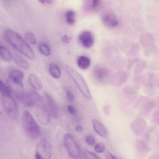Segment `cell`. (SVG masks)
<instances>
[{"mask_svg":"<svg viewBox=\"0 0 159 159\" xmlns=\"http://www.w3.org/2000/svg\"><path fill=\"white\" fill-rule=\"evenodd\" d=\"M146 126L145 120L141 118H137L132 123L131 127L134 133L138 135L141 134Z\"/></svg>","mask_w":159,"mask_h":159,"instance_id":"12","label":"cell"},{"mask_svg":"<svg viewBox=\"0 0 159 159\" xmlns=\"http://www.w3.org/2000/svg\"><path fill=\"white\" fill-rule=\"evenodd\" d=\"M0 91L1 94L11 95L12 94L10 86L7 83H5L1 80H0Z\"/></svg>","mask_w":159,"mask_h":159,"instance_id":"20","label":"cell"},{"mask_svg":"<svg viewBox=\"0 0 159 159\" xmlns=\"http://www.w3.org/2000/svg\"><path fill=\"white\" fill-rule=\"evenodd\" d=\"M0 53L1 57L4 60L7 61H11L12 56L9 50L3 46H0Z\"/></svg>","mask_w":159,"mask_h":159,"instance_id":"21","label":"cell"},{"mask_svg":"<svg viewBox=\"0 0 159 159\" xmlns=\"http://www.w3.org/2000/svg\"><path fill=\"white\" fill-rule=\"evenodd\" d=\"M152 121L154 123L159 125V111L153 113L152 116Z\"/></svg>","mask_w":159,"mask_h":159,"instance_id":"30","label":"cell"},{"mask_svg":"<svg viewBox=\"0 0 159 159\" xmlns=\"http://www.w3.org/2000/svg\"><path fill=\"white\" fill-rule=\"evenodd\" d=\"M79 39L83 46L87 48L92 47L94 42L93 34L88 31L82 32L79 35Z\"/></svg>","mask_w":159,"mask_h":159,"instance_id":"9","label":"cell"},{"mask_svg":"<svg viewBox=\"0 0 159 159\" xmlns=\"http://www.w3.org/2000/svg\"><path fill=\"white\" fill-rule=\"evenodd\" d=\"M155 106V102L153 100H149L141 109L143 113H148Z\"/></svg>","mask_w":159,"mask_h":159,"instance_id":"24","label":"cell"},{"mask_svg":"<svg viewBox=\"0 0 159 159\" xmlns=\"http://www.w3.org/2000/svg\"><path fill=\"white\" fill-rule=\"evenodd\" d=\"M26 39L32 44H35L37 41L36 37L32 32L28 31L25 34Z\"/></svg>","mask_w":159,"mask_h":159,"instance_id":"26","label":"cell"},{"mask_svg":"<svg viewBox=\"0 0 159 159\" xmlns=\"http://www.w3.org/2000/svg\"><path fill=\"white\" fill-rule=\"evenodd\" d=\"M13 57L15 63L19 66L25 69L29 68V64L27 61L19 54L15 53Z\"/></svg>","mask_w":159,"mask_h":159,"instance_id":"17","label":"cell"},{"mask_svg":"<svg viewBox=\"0 0 159 159\" xmlns=\"http://www.w3.org/2000/svg\"><path fill=\"white\" fill-rule=\"evenodd\" d=\"M3 34L6 40L19 51L30 59L35 58L33 49L19 34L9 29L5 30Z\"/></svg>","mask_w":159,"mask_h":159,"instance_id":"1","label":"cell"},{"mask_svg":"<svg viewBox=\"0 0 159 159\" xmlns=\"http://www.w3.org/2000/svg\"><path fill=\"white\" fill-rule=\"evenodd\" d=\"M102 20L104 24L110 27H116L119 23V20L116 16L110 13L104 15Z\"/></svg>","mask_w":159,"mask_h":159,"instance_id":"10","label":"cell"},{"mask_svg":"<svg viewBox=\"0 0 159 159\" xmlns=\"http://www.w3.org/2000/svg\"><path fill=\"white\" fill-rule=\"evenodd\" d=\"M45 96L52 115L54 118L58 117L59 111L56 102L52 97L48 93H46Z\"/></svg>","mask_w":159,"mask_h":159,"instance_id":"11","label":"cell"},{"mask_svg":"<svg viewBox=\"0 0 159 159\" xmlns=\"http://www.w3.org/2000/svg\"><path fill=\"white\" fill-rule=\"evenodd\" d=\"M106 159H117L109 151H106L105 153Z\"/></svg>","mask_w":159,"mask_h":159,"instance_id":"33","label":"cell"},{"mask_svg":"<svg viewBox=\"0 0 159 159\" xmlns=\"http://www.w3.org/2000/svg\"><path fill=\"white\" fill-rule=\"evenodd\" d=\"M92 125L94 130L98 134L103 137H107V131L102 124L97 120L94 119L92 120Z\"/></svg>","mask_w":159,"mask_h":159,"instance_id":"13","label":"cell"},{"mask_svg":"<svg viewBox=\"0 0 159 159\" xmlns=\"http://www.w3.org/2000/svg\"><path fill=\"white\" fill-rule=\"evenodd\" d=\"M16 98L28 107L37 106L43 102L41 96L33 90H30L26 92L23 91Z\"/></svg>","mask_w":159,"mask_h":159,"instance_id":"4","label":"cell"},{"mask_svg":"<svg viewBox=\"0 0 159 159\" xmlns=\"http://www.w3.org/2000/svg\"><path fill=\"white\" fill-rule=\"evenodd\" d=\"M85 140L87 144L91 146L94 145L95 143V138L91 135H88L85 136Z\"/></svg>","mask_w":159,"mask_h":159,"instance_id":"29","label":"cell"},{"mask_svg":"<svg viewBox=\"0 0 159 159\" xmlns=\"http://www.w3.org/2000/svg\"><path fill=\"white\" fill-rule=\"evenodd\" d=\"M85 159H99L98 157L93 153L86 151L84 152Z\"/></svg>","mask_w":159,"mask_h":159,"instance_id":"28","label":"cell"},{"mask_svg":"<svg viewBox=\"0 0 159 159\" xmlns=\"http://www.w3.org/2000/svg\"><path fill=\"white\" fill-rule=\"evenodd\" d=\"M1 100L4 109L9 116L15 119L17 116V105L11 95L1 94Z\"/></svg>","mask_w":159,"mask_h":159,"instance_id":"7","label":"cell"},{"mask_svg":"<svg viewBox=\"0 0 159 159\" xmlns=\"http://www.w3.org/2000/svg\"><path fill=\"white\" fill-rule=\"evenodd\" d=\"M24 75L21 70L16 69L11 71L9 75L8 80L16 84L22 83V80L24 78Z\"/></svg>","mask_w":159,"mask_h":159,"instance_id":"14","label":"cell"},{"mask_svg":"<svg viewBox=\"0 0 159 159\" xmlns=\"http://www.w3.org/2000/svg\"><path fill=\"white\" fill-rule=\"evenodd\" d=\"M39 50L40 53L45 56L49 55L50 52V50L48 46L45 43H42L39 46Z\"/></svg>","mask_w":159,"mask_h":159,"instance_id":"25","label":"cell"},{"mask_svg":"<svg viewBox=\"0 0 159 159\" xmlns=\"http://www.w3.org/2000/svg\"><path fill=\"white\" fill-rule=\"evenodd\" d=\"M136 147L138 152L142 156L144 157L149 152V148L146 143L142 140H137Z\"/></svg>","mask_w":159,"mask_h":159,"instance_id":"15","label":"cell"},{"mask_svg":"<svg viewBox=\"0 0 159 159\" xmlns=\"http://www.w3.org/2000/svg\"><path fill=\"white\" fill-rule=\"evenodd\" d=\"M66 71L68 75L77 85L84 96L88 99L91 98L90 91L84 79L81 75L71 66L67 65Z\"/></svg>","mask_w":159,"mask_h":159,"instance_id":"3","label":"cell"},{"mask_svg":"<svg viewBox=\"0 0 159 159\" xmlns=\"http://www.w3.org/2000/svg\"><path fill=\"white\" fill-rule=\"evenodd\" d=\"M105 149V146L102 143H99L97 144L94 147L95 151L98 153L103 152Z\"/></svg>","mask_w":159,"mask_h":159,"instance_id":"27","label":"cell"},{"mask_svg":"<svg viewBox=\"0 0 159 159\" xmlns=\"http://www.w3.org/2000/svg\"><path fill=\"white\" fill-rule=\"evenodd\" d=\"M71 38L66 35H64L61 38L62 41L65 43H68L71 40Z\"/></svg>","mask_w":159,"mask_h":159,"instance_id":"35","label":"cell"},{"mask_svg":"<svg viewBox=\"0 0 159 159\" xmlns=\"http://www.w3.org/2000/svg\"><path fill=\"white\" fill-rule=\"evenodd\" d=\"M22 121L24 128L29 137L35 139L39 136L41 133L40 127L28 110H25L23 112Z\"/></svg>","mask_w":159,"mask_h":159,"instance_id":"2","label":"cell"},{"mask_svg":"<svg viewBox=\"0 0 159 159\" xmlns=\"http://www.w3.org/2000/svg\"><path fill=\"white\" fill-rule=\"evenodd\" d=\"M94 73L97 78L99 80H101L106 76L107 71L105 68L99 67L96 69Z\"/></svg>","mask_w":159,"mask_h":159,"instance_id":"23","label":"cell"},{"mask_svg":"<svg viewBox=\"0 0 159 159\" xmlns=\"http://www.w3.org/2000/svg\"><path fill=\"white\" fill-rule=\"evenodd\" d=\"M49 71L51 75L53 78L58 79L60 76L61 72L60 68L56 64L51 63L49 67Z\"/></svg>","mask_w":159,"mask_h":159,"instance_id":"19","label":"cell"},{"mask_svg":"<svg viewBox=\"0 0 159 159\" xmlns=\"http://www.w3.org/2000/svg\"><path fill=\"white\" fill-rule=\"evenodd\" d=\"M63 140L64 146L69 155L73 159H77L80 156V149L73 136L70 134H66Z\"/></svg>","mask_w":159,"mask_h":159,"instance_id":"6","label":"cell"},{"mask_svg":"<svg viewBox=\"0 0 159 159\" xmlns=\"http://www.w3.org/2000/svg\"><path fill=\"white\" fill-rule=\"evenodd\" d=\"M36 106L35 113L38 121L42 125H47L50 121V116L45 105L43 102Z\"/></svg>","mask_w":159,"mask_h":159,"instance_id":"8","label":"cell"},{"mask_svg":"<svg viewBox=\"0 0 159 159\" xmlns=\"http://www.w3.org/2000/svg\"><path fill=\"white\" fill-rule=\"evenodd\" d=\"M149 159H159V154L155 153L151 155Z\"/></svg>","mask_w":159,"mask_h":159,"instance_id":"36","label":"cell"},{"mask_svg":"<svg viewBox=\"0 0 159 159\" xmlns=\"http://www.w3.org/2000/svg\"><path fill=\"white\" fill-rule=\"evenodd\" d=\"M66 22L69 25L74 24L75 21V13L71 10L67 11L65 14Z\"/></svg>","mask_w":159,"mask_h":159,"instance_id":"22","label":"cell"},{"mask_svg":"<svg viewBox=\"0 0 159 159\" xmlns=\"http://www.w3.org/2000/svg\"><path fill=\"white\" fill-rule=\"evenodd\" d=\"M157 103H158V105L159 106V99H158L157 100Z\"/></svg>","mask_w":159,"mask_h":159,"instance_id":"39","label":"cell"},{"mask_svg":"<svg viewBox=\"0 0 159 159\" xmlns=\"http://www.w3.org/2000/svg\"><path fill=\"white\" fill-rule=\"evenodd\" d=\"M28 80L30 84L34 89L38 90L42 89L43 86L42 82L36 75L33 74H30Z\"/></svg>","mask_w":159,"mask_h":159,"instance_id":"16","label":"cell"},{"mask_svg":"<svg viewBox=\"0 0 159 159\" xmlns=\"http://www.w3.org/2000/svg\"><path fill=\"white\" fill-rule=\"evenodd\" d=\"M78 66L81 69L85 70L88 68L90 64V59L85 56H80L77 60Z\"/></svg>","mask_w":159,"mask_h":159,"instance_id":"18","label":"cell"},{"mask_svg":"<svg viewBox=\"0 0 159 159\" xmlns=\"http://www.w3.org/2000/svg\"><path fill=\"white\" fill-rule=\"evenodd\" d=\"M67 110L69 114L72 115H75L76 113L75 109L73 107L70 105L67 106Z\"/></svg>","mask_w":159,"mask_h":159,"instance_id":"32","label":"cell"},{"mask_svg":"<svg viewBox=\"0 0 159 159\" xmlns=\"http://www.w3.org/2000/svg\"><path fill=\"white\" fill-rule=\"evenodd\" d=\"M52 154V148L49 141L42 139L37 143L35 148V159H50Z\"/></svg>","mask_w":159,"mask_h":159,"instance_id":"5","label":"cell"},{"mask_svg":"<svg viewBox=\"0 0 159 159\" xmlns=\"http://www.w3.org/2000/svg\"><path fill=\"white\" fill-rule=\"evenodd\" d=\"M39 1L41 3L44 4L45 3L50 4L52 3L53 2V1L51 0H39Z\"/></svg>","mask_w":159,"mask_h":159,"instance_id":"38","label":"cell"},{"mask_svg":"<svg viewBox=\"0 0 159 159\" xmlns=\"http://www.w3.org/2000/svg\"><path fill=\"white\" fill-rule=\"evenodd\" d=\"M66 95L68 99L70 101H72L74 100V96L72 93L69 90L66 91Z\"/></svg>","mask_w":159,"mask_h":159,"instance_id":"34","label":"cell"},{"mask_svg":"<svg viewBox=\"0 0 159 159\" xmlns=\"http://www.w3.org/2000/svg\"><path fill=\"white\" fill-rule=\"evenodd\" d=\"M100 3V1L99 0H93L91 4V7L93 9H96L99 7Z\"/></svg>","mask_w":159,"mask_h":159,"instance_id":"31","label":"cell"},{"mask_svg":"<svg viewBox=\"0 0 159 159\" xmlns=\"http://www.w3.org/2000/svg\"><path fill=\"white\" fill-rule=\"evenodd\" d=\"M75 130L77 132H81L82 131L83 129L82 126L80 125H76L75 128Z\"/></svg>","mask_w":159,"mask_h":159,"instance_id":"37","label":"cell"}]
</instances>
